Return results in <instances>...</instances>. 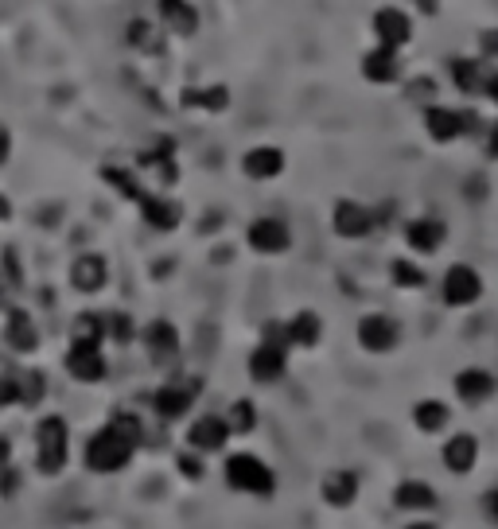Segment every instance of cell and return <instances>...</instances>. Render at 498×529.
Wrapping results in <instances>:
<instances>
[{
  "mask_svg": "<svg viewBox=\"0 0 498 529\" xmlns=\"http://www.w3.org/2000/svg\"><path fill=\"white\" fill-rule=\"evenodd\" d=\"M226 440H230V424L226 417H199V421L187 428V448L191 452H199V456H207V452H222L226 448Z\"/></svg>",
  "mask_w": 498,
  "mask_h": 529,
  "instance_id": "cell-10",
  "label": "cell"
},
{
  "mask_svg": "<svg viewBox=\"0 0 498 529\" xmlns=\"http://www.w3.org/2000/svg\"><path fill=\"white\" fill-rule=\"evenodd\" d=\"M288 331V347H316L323 339V319L316 316V312H296V316L285 323Z\"/></svg>",
  "mask_w": 498,
  "mask_h": 529,
  "instance_id": "cell-28",
  "label": "cell"
},
{
  "mask_svg": "<svg viewBox=\"0 0 498 529\" xmlns=\"http://www.w3.org/2000/svg\"><path fill=\"white\" fill-rule=\"evenodd\" d=\"M487 148H491V156L498 160V125L491 129V137H487Z\"/></svg>",
  "mask_w": 498,
  "mask_h": 529,
  "instance_id": "cell-46",
  "label": "cell"
},
{
  "mask_svg": "<svg viewBox=\"0 0 498 529\" xmlns=\"http://www.w3.org/2000/svg\"><path fill=\"white\" fill-rule=\"evenodd\" d=\"M288 370V351L285 347H273V343H257V351L249 354V378L261 382V386H273L281 382Z\"/></svg>",
  "mask_w": 498,
  "mask_h": 529,
  "instance_id": "cell-11",
  "label": "cell"
},
{
  "mask_svg": "<svg viewBox=\"0 0 498 529\" xmlns=\"http://www.w3.org/2000/svg\"><path fill=\"white\" fill-rule=\"evenodd\" d=\"M487 98H491V102L498 106V74H495V78H487Z\"/></svg>",
  "mask_w": 498,
  "mask_h": 529,
  "instance_id": "cell-45",
  "label": "cell"
},
{
  "mask_svg": "<svg viewBox=\"0 0 498 529\" xmlns=\"http://www.w3.org/2000/svg\"><path fill=\"white\" fill-rule=\"evenodd\" d=\"M401 343V323L386 312H370L358 319V347L370 354H390Z\"/></svg>",
  "mask_w": 498,
  "mask_h": 529,
  "instance_id": "cell-5",
  "label": "cell"
},
{
  "mask_svg": "<svg viewBox=\"0 0 498 529\" xmlns=\"http://www.w3.org/2000/svg\"><path fill=\"white\" fill-rule=\"evenodd\" d=\"M195 405V386H183V382H168L152 393V413L160 421H179L187 417V409Z\"/></svg>",
  "mask_w": 498,
  "mask_h": 529,
  "instance_id": "cell-13",
  "label": "cell"
},
{
  "mask_svg": "<svg viewBox=\"0 0 498 529\" xmlns=\"http://www.w3.org/2000/svg\"><path fill=\"white\" fill-rule=\"evenodd\" d=\"M226 487L238 494H253V498H273L277 491V471L265 459L249 456V452H234L222 467Z\"/></svg>",
  "mask_w": 498,
  "mask_h": 529,
  "instance_id": "cell-1",
  "label": "cell"
},
{
  "mask_svg": "<svg viewBox=\"0 0 498 529\" xmlns=\"http://www.w3.org/2000/svg\"><path fill=\"white\" fill-rule=\"evenodd\" d=\"M440 296H444L448 308H471V304L483 296V277H479L471 265H452V269L444 273Z\"/></svg>",
  "mask_w": 498,
  "mask_h": 529,
  "instance_id": "cell-6",
  "label": "cell"
},
{
  "mask_svg": "<svg viewBox=\"0 0 498 529\" xmlns=\"http://www.w3.org/2000/svg\"><path fill=\"white\" fill-rule=\"evenodd\" d=\"M436 502H440V498H436L432 483H425V479H405V483H397V491H393V506L405 510V514H432Z\"/></svg>",
  "mask_w": 498,
  "mask_h": 529,
  "instance_id": "cell-21",
  "label": "cell"
},
{
  "mask_svg": "<svg viewBox=\"0 0 498 529\" xmlns=\"http://www.w3.org/2000/svg\"><path fill=\"white\" fill-rule=\"evenodd\" d=\"M137 456L113 428H98L90 440H86V452H82V459H86V467L94 471V475H117V471H125L129 467V459Z\"/></svg>",
  "mask_w": 498,
  "mask_h": 529,
  "instance_id": "cell-3",
  "label": "cell"
},
{
  "mask_svg": "<svg viewBox=\"0 0 498 529\" xmlns=\"http://www.w3.org/2000/svg\"><path fill=\"white\" fill-rule=\"evenodd\" d=\"M106 339H113V343H133L137 339V323H133V316H125V312H106Z\"/></svg>",
  "mask_w": 498,
  "mask_h": 529,
  "instance_id": "cell-38",
  "label": "cell"
},
{
  "mask_svg": "<svg viewBox=\"0 0 498 529\" xmlns=\"http://www.w3.org/2000/svg\"><path fill=\"white\" fill-rule=\"evenodd\" d=\"M71 456V428L63 417H43L36 424V467L39 475H59Z\"/></svg>",
  "mask_w": 498,
  "mask_h": 529,
  "instance_id": "cell-2",
  "label": "cell"
},
{
  "mask_svg": "<svg viewBox=\"0 0 498 529\" xmlns=\"http://www.w3.org/2000/svg\"><path fill=\"white\" fill-rule=\"evenodd\" d=\"M187 109H207V113H222L230 106V90L226 86H191L179 94Z\"/></svg>",
  "mask_w": 498,
  "mask_h": 529,
  "instance_id": "cell-31",
  "label": "cell"
},
{
  "mask_svg": "<svg viewBox=\"0 0 498 529\" xmlns=\"http://www.w3.org/2000/svg\"><path fill=\"white\" fill-rule=\"evenodd\" d=\"M109 428H113V432H117V436H121L133 452L144 444V424H141L137 413H113V417H109Z\"/></svg>",
  "mask_w": 498,
  "mask_h": 529,
  "instance_id": "cell-35",
  "label": "cell"
},
{
  "mask_svg": "<svg viewBox=\"0 0 498 529\" xmlns=\"http://www.w3.org/2000/svg\"><path fill=\"white\" fill-rule=\"evenodd\" d=\"M67 374H71L74 382H82V386H94V382H102V378L109 374L102 347L71 343V351H67Z\"/></svg>",
  "mask_w": 498,
  "mask_h": 529,
  "instance_id": "cell-9",
  "label": "cell"
},
{
  "mask_svg": "<svg viewBox=\"0 0 498 529\" xmlns=\"http://www.w3.org/2000/svg\"><path fill=\"white\" fill-rule=\"evenodd\" d=\"M4 343H8L16 354H32L39 347L36 323H32V316H28L24 308H12V312H8V323H4Z\"/></svg>",
  "mask_w": 498,
  "mask_h": 529,
  "instance_id": "cell-24",
  "label": "cell"
},
{
  "mask_svg": "<svg viewBox=\"0 0 498 529\" xmlns=\"http://www.w3.org/2000/svg\"><path fill=\"white\" fill-rule=\"evenodd\" d=\"M242 172H246L249 179H257V183L277 179L285 172V152L273 148V144H257V148H249L246 156H242Z\"/></svg>",
  "mask_w": 498,
  "mask_h": 529,
  "instance_id": "cell-18",
  "label": "cell"
},
{
  "mask_svg": "<svg viewBox=\"0 0 498 529\" xmlns=\"http://www.w3.org/2000/svg\"><path fill=\"white\" fill-rule=\"evenodd\" d=\"M176 467L183 479H203V459H199V452H183Z\"/></svg>",
  "mask_w": 498,
  "mask_h": 529,
  "instance_id": "cell-39",
  "label": "cell"
},
{
  "mask_svg": "<svg viewBox=\"0 0 498 529\" xmlns=\"http://www.w3.org/2000/svg\"><path fill=\"white\" fill-rule=\"evenodd\" d=\"M405 529H436V522H409Z\"/></svg>",
  "mask_w": 498,
  "mask_h": 529,
  "instance_id": "cell-48",
  "label": "cell"
},
{
  "mask_svg": "<svg viewBox=\"0 0 498 529\" xmlns=\"http://www.w3.org/2000/svg\"><path fill=\"white\" fill-rule=\"evenodd\" d=\"M425 129L436 144H452L460 141V137H467V133H475L479 121H475V113H460V109H448V106H428Z\"/></svg>",
  "mask_w": 498,
  "mask_h": 529,
  "instance_id": "cell-4",
  "label": "cell"
},
{
  "mask_svg": "<svg viewBox=\"0 0 498 529\" xmlns=\"http://www.w3.org/2000/svg\"><path fill=\"white\" fill-rule=\"evenodd\" d=\"M448 74H452V82H456L460 94H483L487 90V67H483V59H452Z\"/></svg>",
  "mask_w": 498,
  "mask_h": 529,
  "instance_id": "cell-27",
  "label": "cell"
},
{
  "mask_svg": "<svg viewBox=\"0 0 498 529\" xmlns=\"http://www.w3.org/2000/svg\"><path fill=\"white\" fill-rule=\"evenodd\" d=\"M374 36H378L382 47L401 51V47L413 39V20H409L401 8H382V12L374 16Z\"/></svg>",
  "mask_w": 498,
  "mask_h": 529,
  "instance_id": "cell-17",
  "label": "cell"
},
{
  "mask_svg": "<svg viewBox=\"0 0 498 529\" xmlns=\"http://www.w3.org/2000/svg\"><path fill=\"white\" fill-rule=\"evenodd\" d=\"M246 242L249 249L265 253V257H277V253H285L292 246V230H288V222H281V218H257V222H249Z\"/></svg>",
  "mask_w": 498,
  "mask_h": 529,
  "instance_id": "cell-8",
  "label": "cell"
},
{
  "mask_svg": "<svg viewBox=\"0 0 498 529\" xmlns=\"http://www.w3.org/2000/svg\"><path fill=\"white\" fill-rule=\"evenodd\" d=\"M226 424H230V436L238 432V436H246L257 428V409H253V401H234L230 405V413H226Z\"/></svg>",
  "mask_w": 498,
  "mask_h": 529,
  "instance_id": "cell-37",
  "label": "cell"
},
{
  "mask_svg": "<svg viewBox=\"0 0 498 529\" xmlns=\"http://www.w3.org/2000/svg\"><path fill=\"white\" fill-rule=\"evenodd\" d=\"M71 343L102 347V343H106V316H98V312H82V316L71 323Z\"/></svg>",
  "mask_w": 498,
  "mask_h": 529,
  "instance_id": "cell-32",
  "label": "cell"
},
{
  "mask_svg": "<svg viewBox=\"0 0 498 529\" xmlns=\"http://www.w3.org/2000/svg\"><path fill=\"white\" fill-rule=\"evenodd\" d=\"M71 284L82 292V296H94L109 284V261L102 253H82L74 257L71 265Z\"/></svg>",
  "mask_w": 498,
  "mask_h": 529,
  "instance_id": "cell-12",
  "label": "cell"
},
{
  "mask_svg": "<svg viewBox=\"0 0 498 529\" xmlns=\"http://www.w3.org/2000/svg\"><path fill=\"white\" fill-rule=\"evenodd\" d=\"M448 421H452V409H448L444 401H436V397H425V401L413 405V424H417V432H425V436L444 432Z\"/></svg>",
  "mask_w": 498,
  "mask_h": 529,
  "instance_id": "cell-29",
  "label": "cell"
},
{
  "mask_svg": "<svg viewBox=\"0 0 498 529\" xmlns=\"http://www.w3.org/2000/svg\"><path fill=\"white\" fill-rule=\"evenodd\" d=\"M125 43L133 51H141V55H164V36H160V28L152 20H129Z\"/></svg>",
  "mask_w": 498,
  "mask_h": 529,
  "instance_id": "cell-30",
  "label": "cell"
},
{
  "mask_svg": "<svg viewBox=\"0 0 498 529\" xmlns=\"http://www.w3.org/2000/svg\"><path fill=\"white\" fill-rule=\"evenodd\" d=\"M409 98H417V102H428V98H432V82H428V78L413 82V86H409Z\"/></svg>",
  "mask_w": 498,
  "mask_h": 529,
  "instance_id": "cell-43",
  "label": "cell"
},
{
  "mask_svg": "<svg viewBox=\"0 0 498 529\" xmlns=\"http://www.w3.org/2000/svg\"><path fill=\"white\" fill-rule=\"evenodd\" d=\"M102 179H106V183L113 187V191H117V195H121V199H129V203H141L144 195H148V191L141 187V179L133 176V172H125V168H106V172H102Z\"/></svg>",
  "mask_w": 498,
  "mask_h": 529,
  "instance_id": "cell-33",
  "label": "cell"
},
{
  "mask_svg": "<svg viewBox=\"0 0 498 529\" xmlns=\"http://www.w3.org/2000/svg\"><path fill=\"white\" fill-rule=\"evenodd\" d=\"M141 343H144V351H148L152 362H172V358L179 354L176 323H168V319H152V323L141 331Z\"/></svg>",
  "mask_w": 498,
  "mask_h": 529,
  "instance_id": "cell-14",
  "label": "cell"
},
{
  "mask_svg": "<svg viewBox=\"0 0 498 529\" xmlns=\"http://www.w3.org/2000/svg\"><path fill=\"white\" fill-rule=\"evenodd\" d=\"M8 148H12V137H8V133H4V129H0V164H4V160H8Z\"/></svg>",
  "mask_w": 498,
  "mask_h": 529,
  "instance_id": "cell-44",
  "label": "cell"
},
{
  "mask_svg": "<svg viewBox=\"0 0 498 529\" xmlns=\"http://www.w3.org/2000/svg\"><path fill=\"white\" fill-rule=\"evenodd\" d=\"M417 8H421V12H428V16H432V12H436V0H417Z\"/></svg>",
  "mask_w": 498,
  "mask_h": 529,
  "instance_id": "cell-47",
  "label": "cell"
},
{
  "mask_svg": "<svg viewBox=\"0 0 498 529\" xmlns=\"http://www.w3.org/2000/svg\"><path fill=\"white\" fill-rule=\"evenodd\" d=\"M141 218L152 226V230H160V234H168V230H176L179 222H183V207H179L176 199H164V195H144L141 203Z\"/></svg>",
  "mask_w": 498,
  "mask_h": 529,
  "instance_id": "cell-22",
  "label": "cell"
},
{
  "mask_svg": "<svg viewBox=\"0 0 498 529\" xmlns=\"http://www.w3.org/2000/svg\"><path fill=\"white\" fill-rule=\"evenodd\" d=\"M160 20H164V28L172 32V36H195L199 32V12H195V4H187V0H160Z\"/></svg>",
  "mask_w": 498,
  "mask_h": 529,
  "instance_id": "cell-25",
  "label": "cell"
},
{
  "mask_svg": "<svg viewBox=\"0 0 498 529\" xmlns=\"http://www.w3.org/2000/svg\"><path fill=\"white\" fill-rule=\"evenodd\" d=\"M8 405H20V393H16V374L8 378V374H0V409H8Z\"/></svg>",
  "mask_w": 498,
  "mask_h": 529,
  "instance_id": "cell-40",
  "label": "cell"
},
{
  "mask_svg": "<svg viewBox=\"0 0 498 529\" xmlns=\"http://www.w3.org/2000/svg\"><path fill=\"white\" fill-rule=\"evenodd\" d=\"M362 78L366 82H374V86H390L401 78V59H397V51L393 47H374V51H366L362 55Z\"/></svg>",
  "mask_w": 498,
  "mask_h": 529,
  "instance_id": "cell-20",
  "label": "cell"
},
{
  "mask_svg": "<svg viewBox=\"0 0 498 529\" xmlns=\"http://www.w3.org/2000/svg\"><path fill=\"white\" fill-rule=\"evenodd\" d=\"M448 242V226L440 222V218H413L409 226H405V246L413 249V253H436V249Z\"/></svg>",
  "mask_w": 498,
  "mask_h": 529,
  "instance_id": "cell-15",
  "label": "cell"
},
{
  "mask_svg": "<svg viewBox=\"0 0 498 529\" xmlns=\"http://www.w3.org/2000/svg\"><path fill=\"white\" fill-rule=\"evenodd\" d=\"M479 59H498V28H487L479 36Z\"/></svg>",
  "mask_w": 498,
  "mask_h": 529,
  "instance_id": "cell-41",
  "label": "cell"
},
{
  "mask_svg": "<svg viewBox=\"0 0 498 529\" xmlns=\"http://www.w3.org/2000/svg\"><path fill=\"white\" fill-rule=\"evenodd\" d=\"M456 397L463 405H483L495 397V374L483 370V366H467L456 374Z\"/></svg>",
  "mask_w": 498,
  "mask_h": 529,
  "instance_id": "cell-19",
  "label": "cell"
},
{
  "mask_svg": "<svg viewBox=\"0 0 498 529\" xmlns=\"http://www.w3.org/2000/svg\"><path fill=\"white\" fill-rule=\"evenodd\" d=\"M390 277L397 288H425L428 277H425V269L421 265H413V261H405V257H397L390 265Z\"/></svg>",
  "mask_w": 498,
  "mask_h": 529,
  "instance_id": "cell-36",
  "label": "cell"
},
{
  "mask_svg": "<svg viewBox=\"0 0 498 529\" xmlns=\"http://www.w3.org/2000/svg\"><path fill=\"white\" fill-rule=\"evenodd\" d=\"M358 487H362V483H358L355 471L339 467V471H327V475H323L320 494H323V502H327L331 510H347V506H355Z\"/></svg>",
  "mask_w": 498,
  "mask_h": 529,
  "instance_id": "cell-16",
  "label": "cell"
},
{
  "mask_svg": "<svg viewBox=\"0 0 498 529\" xmlns=\"http://www.w3.org/2000/svg\"><path fill=\"white\" fill-rule=\"evenodd\" d=\"M16 393H20V405L32 409L47 397V378L39 370H24V374H16Z\"/></svg>",
  "mask_w": 498,
  "mask_h": 529,
  "instance_id": "cell-34",
  "label": "cell"
},
{
  "mask_svg": "<svg viewBox=\"0 0 498 529\" xmlns=\"http://www.w3.org/2000/svg\"><path fill=\"white\" fill-rule=\"evenodd\" d=\"M331 226H335L339 238L358 242V238H366V234L378 226V214L370 211V207H362V203H355V199H339V203H335V214H331Z\"/></svg>",
  "mask_w": 498,
  "mask_h": 529,
  "instance_id": "cell-7",
  "label": "cell"
},
{
  "mask_svg": "<svg viewBox=\"0 0 498 529\" xmlns=\"http://www.w3.org/2000/svg\"><path fill=\"white\" fill-rule=\"evenodd\" d=\"M141 168L156 172V183H164V187H168V183H176L179 168H176V148H172V141H156L152 148H144Z\"/></svg>",
  "mask_w": 498,
  "mask_h": 529,
  "instance_id": "cell-26",
  "label": "cell"
},
{
  "mask_svg": "<svg viewBox=\"0 0 498 529\" xmlns=\"http://www.w3.org/2000/svg\"><path fill=\"white\" fill-rule=\"evenodd\" d=\"M483 514L498 526V487H491V491L483 494Z\"/></svg>",
  "mask_w": 498,
  "mask_h": 529,
  "instance_id": "cell-42",
  "label": "cell"
},
{
  "mask_svg": "<svg viewBox=\"0 0 498 529\" xmlns=\"http://www.w3.org/2000/svg\"><path fill=\"white\" fill-rule=\"evenodd\" d=\"M444 467L452 471V475H467V471H475V463H479V440L475 436H467V432H456L448 444H444Z\"/></svg>",
  "mask_w": 498,
  "mask_h": 529,
  "instance_id": "cell-23",
  "label": "cell"
}]
</instances>
